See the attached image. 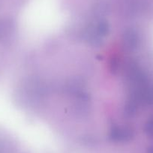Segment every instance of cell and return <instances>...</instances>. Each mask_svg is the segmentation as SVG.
<instances>
[{
  "instance_id": "cell-3",
  "label": "cell",
  "mask_w": 153,
  "mask_h": 153,
  "mask_svg": "<svg viewBox=\"0 0 153 153\" xmlns=\"http://www.w3.org/2000/svg\"><path fill=\"white\" fill-rule=\"evenodd\" d=\"M148 153H153V146L150 147L149 149Z\"/></svg>"
},
{
  "instance_id": "cell-2",
  "label": "cell",
  "mask_w": 153,
  "mask_h": 153,
  "mask_svg": "<svg viewBox=\"0 0 153 153\" xmlns=\"http://www.w3.org/2000/svg\"><path fill=\"white\" fill-rule=\"evenodd\" d=\"M146 131L149 135L153 137V119L150 120L146 126Z\"/></svg>"
},
{
  "instance_id": "cell-1",
  "label": "cell",
  "mask_w": 153,
  "mask_h": 153,
  "mask_svg": "<svg viewBox=\"0 0 153 153\" xmlns=\"http://www.w3.org/2000/svg\"><path fill=\"white\" fill-rule=\"evenodd\" d=\"M9 26L4 22H0V39L5 35L8 30H9Z\"/></svg>"
}]
</instances>
